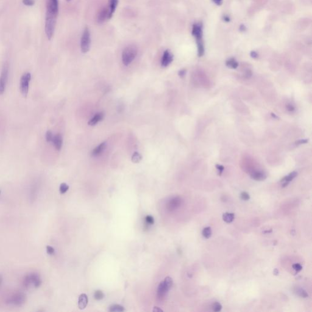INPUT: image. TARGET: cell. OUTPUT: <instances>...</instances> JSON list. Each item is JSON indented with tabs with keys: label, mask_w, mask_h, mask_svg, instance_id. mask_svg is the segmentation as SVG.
I'll return each instance as SVG.
<instances>
[{
	"label": "cell",
	"mask_w": 312,
	"mask_h": 312,
	"mask_svg": "<svg viewBox=\"0 0 312 312\" xmlns=\"http://www.w3.org/2000/svg\"><path fill=\"white\" fill-rule=\"evenodd\" d=\"M57 16L58 15L56 14L46 12L45 30L46 35L49 40H51L52 37L54 30H55Z\"/></svg>",
	"instance_id": "obj_1"
},
{
	"label": "cell",
	"mask_w": 312,
	"mask_h": 312,
	"mask_svg": "<svg viewBox=\"0 0 312 312\" xmlns=\"http://www.w3.org/2000/svg\"><path fill=\"white\" fill-rule=\"evenodd\" d=\"M192 34L196 37V42L198 44V56H202L204 53V47L202 40V26L199 24H195L193 26Z\"/></svg>",
	"instance_id": "obj_2"
},
{
	"label": "cell",
	"mask_w": 312,
	"mask_h": 312,
	"mask_svg": "<svg viewBox=\"0 0 312 312\" xmlns=\"http://www.w3.org/2000/svg\"><path fill=\"white\" fill-rule=\"evenodd\" d=\"M137 54L136 47L131 45L126 47L122 53V61L125 65L128 66L135 59Z\"/></svg>",
	"instance_id": "obj_3"
},
{
	"label": "cell",
	"mask_w": 312,
	"mask_h": 312,
	"mask_svg": "<svg viewBox=\"0 0 312 312\" xmlns=\"http://www.w3.org/2000/svg\"><path fill=\"white\" fill-rule=\"evenodd\" d=\"M91 44V38L90 34L88 28H86L83 34L82 37H81L80 41V48L83 52L86 53L88 52L90 49Z\"/></svg>",
	"instance_id": "obj_4"
},
{
	"label": "cell",
	"mask_w": 312,
	"mask_h": 312,
	"mask_svg": "<svg viewBox=\"0 0 312 312\" xmlns=\"http://www.w3.org/2000/svg\"><path fill=\"white\" fill-rule=\"evenodd\" d=\"M31 79V74L30 73H24L20 79V91L23 96L26 97L28 93L29 84Z\"/></svg>",
	"instance_id": "obj_5"
},
{
	"label": "cell",
	"mask_w": 312,
	"mask_h": 312,
	"mask_svg": "<svg viewBox=\"0 0 312 312\" xmlns=\"http://www.w3.org/2000/svg\"><path fill=\"white\" fill-rule=\"evenodd\" d=\"M8 74L9 65L6 63L3 67L1 76H0V95L3 94L5 91L6 86L8 79Z\"/></svg>",
	"instance_id": "obj_6"
},
{
	"label": "cell",
	"mask_w": 312,
	"mask_h": 312,
	"mask_svg": "<svg viewBox=\"0 0 312 312\" xmlns=\"http://www.w3.org/2000/svg\"><path fill=\"white\" fill-rule=\"evenodd\" d=\"M24 301L25 295L23 293L18 292L13 294L12 296L9 297L6 301V302L15 305H21L24 304Z\"/></svg>",
	"instance_id": "obj_7"
},
{
	"label": "cell",
	"mask_w": 312,
	"mask_h": 312,
	"mask_svg": "<svg viewBox=\"0 0 312 312\" xmlns=\"http://www.w3.org/2000/svg\"><path fill=\"white\" fill-rule=\"evenodd\" d=\"M59 10L58 0H48L46 5V12H49L58 15Z\"/></svg>",
	"instance_id": "obj_8"
},
{
	"label": "cell",
	"mask_w": 312,
	"mask_h": 312,
	"mask_svg": "<svg viewBox=\"0 0 312 312\" xmlns=\"http://www.w3.org/2000/svg\"><path fill=\"white\" fill-rule=\"evenodd\" d=\"M173 60V56L169 50H166L161 60V64L162 66L166 67L168 66Z\"/></svg>",
	"instance_id": "obj_9"
},
{
	"label": "cell",
	"mask_w": 312,
	"mask_h": 312,
	"mask_svg": "<svg viewBox=\"0 0 312 312\" xmlns=\"http://www.w3.org/2000/svg\"><path fill=\"white\" fill-rule=\"evenodd\" d=\"M181 202H182V199H181V198L178 196L173 198L168 203V205H167L168 209L171 211H173L176 209L178 207L180 206V205L181 204Z\"/></svg>",
	"instance_id": "obj_10"
},
{
	"label": "cell",
	"mask_w": 312,
	"mask_h": 312,
	"mask_svg": "<svg viewBox=\"0 0 312 312\" xmlns=\"http://www.w3.org/2000/svg\"><path fill=\"white\" fill-rule=\"evenodd\" d=\"M168 290L165 287V285L164 283V282L162 281L160 282V283L159 284V285L158 288H157V296L158 299H160V300L164 299V298L165 297V296H166L167 293H168Z\"/></svg>",
	"instance_id": "obj_11"
},
{
	"label": "cell",
	"mask_w": 312,
	"mask_h": 312,
	"mask_svg": "<svg viewBox=\"0 0 312 312\" xmlns=\"http://www.w3.org/2000/svg\"><path fill=\"white\" fill-rule=\"evenodd\" d=\"M52 143L57 150H60L63 144V138L62 135L59 134L54 135L52 139Z\"/></svg>",
	"instance_id": "obj_12"
},
{
	"label": "cell",
	"mask_w": 312,
	"mask_h": 312,
	"mask_svg": "<svg viewBox=\"0 0 312 312\" xmlns=\"http://www.w3.org/2000/svg\"><path fill=\"white\" fill-rule=\"evenodd\" d=\"M88 304V297L86 294H80L79 297L78 307L80 310H83L86 308Z\"/></svg>",
	"instance_id": "obj_13"
},
{
	"label": "cell",
	"mask_w": 312,
	"mask_h": 312,
	"mask_svg": "<svg viewBox=\"0 0 312 312\" xmlns=\"http://www.w3.org/2000/svg\"><path fill=\"white\" fill-rule=\"evenodd\" d=\"M297 175V172L293 171L290 173L288 175L286 176L285 177H284L282 180L281 182H282V187H285L288 185L290 182H291L294 178H296Z\"/></svg>",
	"instance_id": "obj_14"
},
{
	"label": "cell",
	"mask_w": 312,
	"mask_h": 312,
	"mask_svg": "<svg viewBox=\"0 0 312 312\" xmlns=\"http://www.w3.org/2000/svg\"><path fill=\"white\" fill-rule=\"evenodd\" d=\"M108 13H109V10L106 7H104L101 10L98 16V21L99 23H103L107 18H108Z\"/></svg>",
	"instance_id": "obj_15"
},
{
	"label": "cell",
	"mask_w": 312,
	"mask_h": 312,
	"mask_svg": "<svg viewBox=\"0 0 312 312\" xmlns=\"http://www.w3.org/2000/svg\"><path fill=\"white\" fill-rule=\"evenodd\" d=\"M30 276L31 278V283L34 285L35 287H39L42 283V280L40 279V276L37 273H31L30 274Z\"/></svg>",
	"instance_id": "obj_16"
},
{
	"label": "cell",
	"mask_w": 312,
	"mask_h": 312,
	"mask_svg": "<svg viewBox=\"0 0 312 312\" xmlns=\"http://www.w3.org/2000/svg\"><path fill=\"white\" fill-rule=\"evenodd\" d=\"M251 176L252 179L255 181H263L266 178V175L265 174V173L260 171H256L253 172Z\"/></svg>",
	"instance_id": "obj_17"
},
{
	"label": "cell",
	"mask_w": 312,
	"mask_h": 312,
	"mask_svg": "<svg viewBox=\"0 0 312 312\" xmlns=\"http://www.w3.org/2000/svg\"><path fill=\"white\" fill-rule=\"evenodd\" d=\"M118 3V0H108V4H109V9H108V10H109V13H108V18H111L112 17L115 11V9L117 7Z\"/></svg>",
	"instance_id": "obj_18"
},
{
	"label": "cell",
	"mask_w": 312,
	"mask_h": 312,
	"mask_svg": "<svg viewBox=\"0 0 312 312\" xmlns=\"http://www.w3.org/2000/svg\"><path fill=\"white\" fill-rule=\"evenodd\" d=\"M104 114L103 112H100L94 115L89 121V125L90 126H94L97 125L98 122L101 121L104 118Z\"/></svg>",
	"instance_id": "obj_19"
},
{
	"label": "cell",
	"mask_w": 312,
	"mask_h": 312,
	"mask_svg": "<svg viewBox=\"0 0 312 312\" xmlns=\"http://www.w3.org/2000/svg\"><path fill=\"white\" fill-rule=\"evenodd\" d=\"M106 147V143H102L100 145H98L97 148L94 149L92 151L91 155L93 156H98L100 155L105 149Z\"/></svg>",
	"instance_id": "obj_20"
},
{
	"label": "cell",
	"mask_w": 312,
	"mask_h": 312,
	"mask_svg": "<svg viewBox=\"0 0 312 312\" xmlns=\"http://www.w3.org/2000/svg\"><path fill=\"white\" fill-rule=\"evenodd\" d=\"M223 219L227 223H232L235 219V215L232 213H225L223 215Z\"/></svg>",
	"instance_id": "obj_21"
},
{
	"label": "cell",
	"mask_w": 312,
	"mask_h": 312,
	"mask_svg": "<svg viewBox=\"0 0 312 312\" xmlns=\"http://www.w3.org/2000/svg\"><path fill=\"white\" fill-rule=\"evenodd\" d=\"M226 65L228 66V67H230L231 68V69H237V68L238 67V62L236 61V60L234 58H230L229 59H228L226 62Z\"/></svg>",
	"instance_id": "obj_22"
},
{
	"label": "cell",
	"mask_w": 312,
	"mask_h": 312,
	"mask_svg": "<svg viewBox=\"0 0 312 312\" xmlns=\"http://www.w3.org/2000/svg\"><path fill=\"white\" fill-rule=\"evenodd\" d=\"M163 282H164V283L165 285V287L167 288V289L169 291L173 285V282L172 279L170 277H167Z\"/></svg>",
	"instance_id": "obj_23"
},
{
	"label": "cell",
	"mask_w": 312,
	"mask_h": 312,
	"mask_svg": "<svg viewBox=\"0 0 312 312\" xmlns=\"http://www.w3.org/2000/svg\"><path fill=\"white\" fill-rule=\"evenodd\" d=\"M142 159V157L141 154H139L137 152L134 153L133 154L132 156V162L135 163V164H137V163H139L141 161Z\"/></svg>",
	"instance_id": "obj_24"
},
{
	"label": "cell",
	"mask_w": 312,
	"mask_h": 312,
	"mask_svg": "<svg viewBox=\"0 0 312 312\" xmlns=\"http://www.w3.org/2000/svg\"><path fill=\"white\" fill-rule=\"evenodd\" d=\"M212 229L210 227H205L202 230V235L206 238H209L212 235Z\"/></svg>",
	"instance_id": "obj_25"
},
{
	"label": "cell",
	"mask_w": 312,
	"mask_h": 312,
	"mask_svg": "<svg viewBox=\"0 0 312 312\" xmlns=\"http://www.w3.org/2000/svg\"><path fill=\"white\" fill-rule=\"evenodd\" d=\"M23 286L25 287V288H28L32 284L31 283V278H30V274H27L23 279Z\"/></svg>",
	"instance_id": "obj_26"
},
{
	"label": "cell",
	"mask_w": 312,
	"mask_h": 312,
	"mask_svg": "<svg viewBox=\"0 0 312 312\" xmlns=\"http://www.w3.org/2000/svg\"><path fill=\"white\" fill-rule=\"evenodd\" d=\"M108 310H109L110 311H124L125 308L123 306L115 304V305H112Z\"/></svg>",
	"instance_id": "obj_27"
},
{
	"label": "cell",
	"mask_w": 312,
	"mask_h": 312,
	"mask_svg": "<svg viewBox=\"0 0 312 312\" xmlns=\"http://www.w3.org/2000/svg\"><path fill=\"white\" fill-rule=\"evenodd\" d=\"M295 293L299 295V296L302 297H307L308 296L307 293L302 288H296V290L295 291Z\"/></svg>",
	"instance_id": "obj_28"
},
{
	"label": "cell",
	"mask_w": 312,
	"mask_h": 312,
	"mask_svg": "<svg viewBox=\"0 0 312 312\" xmlns=\"http://www.w3.org/2000/svg\"><path fill=\"white\" fill-rule=\"evenodd\" d=\"M69 185H68L67 184H66L65 183H62L60 185L59 191H60V193L61 194H64L68 190H69Z\"/></svg>",
	"instance_id": "obj_29"
},
{
	"label": "cell",
	"mask_w": 312,
	"mask_h": 312,
	"mask_svg": "<svg viewBox=\"0 0 312 312\" xmlns=\"http://www.w3.org/2000/svg\"><path fill=\"white\" fill-rule=\"evenodd\" d=\"M94 298H95L97 300H101L104 298V293L101 291L98 290L95 293H94Z\"/></svg>",
	"instance_id": "obj_30"
},
{
	"label": "cell",
	"mask_w": 312,
	"mask_h": 312,
	"mask_svg": "<svg viewBox=\"0 0 312 312\" xmlns=\"http://www.w3.org/2000/svg\"><path fill=\"white\" fill-rule=\"evenodd\" d=\"M212 308L214 311H220L222 309V305L220 303L218 302H215V303H213L212 305Z\"/></svg>",
	"instance_id": "obj_31"
},
{
	"label": "cell",
	"mask_w": 312,
	"mask_h": 312,
	"mask_svg": "<svg viewBox=\"0 0 312 312\" xmlns=\"http://www.w3.org/2000/svg\"><path fill=\"white\" fill-rule=\"evenodd\" d=\"M54 137V135L51 131H48L46 133V140L48 142H52V139Z\"/></svg>",
	"instance_id": "obj_32"
},
{
	"label": "cell",
	"mask_w": 312,
	"mask_h": 312,
	"mask_svg": "<svg viewBox=\"0 0 312 312\" xmlns=\"http://www.w3.org/2000/svg\"><path fill=\"white\" fill-rule=\"evenodd\" d=\"M22 3L26 6H32L35 4L34 0H22Z\"/></svg>",
	"instance_id": "obj_33"
},
{
	"label": "cell",
	"mask_w": 312,
	"mask_h": 312,
	"mask_svg": "<svg viewBox=\"0 0 312 312\" xmlns=\"http://www.w3.org/2000/svg\"><path fill=\"white\" fill-rule=\"evenodd\" d=\"M146 223L148 224H150V225H153L154 223V220L153 218V217L150 216V215H148L146 216Z\"/></svg>",
	"instance_id": "obj_34"
},
{
	"label": "cell",
	"mask_w": 312,
	"mask_h": 312,
	"mask_svg": "<svg viewBox=\"0 0 312 312\" xmlns=\"http://www.w3.org/2000/svg\"><path fill=\"white\" fill-rule=\"evenodd\" d=\"M241 198L244 201H248L250 199V196L247 192H244L241 194Z\"/></svg>",
	"instance_id": "obj_35"
},
{
	"label": "cell",
	"mask_w": 312,
	"mask_h": 312,
	"mask_svg": "<svg viewBox=\"0 0 312 312\" xmlns=\"http://www.w3.org/2000/svg\"><path fill=\"white\" fill-rule=\"evenodd\" d=\"M292 267L296 271V272H299V271H301L302 269V266L299 263H296V264L293 265Z\"/></svg>",
	"instance_id": "obj_36"
},
{
	"label": "cell",
	"mask_w": 312,
	"mask_h": 312,
	"mask_svg": "<svg viewBox=\"0 0 312 312\" xmlns=\"http://www.w3.org/2000/svg\"><path fill=\"white\" fill-rule=\"evenodd\" d=\"M46 252L48 254L52 255L54 253V249L51 246H46Z\"/></svg>",
	"instance_id": "obj_37"
},
{
	"label": "cell",
	"mask_w": 312,
	"mask_h": 312,
	"mask_svg": "<svg viewBox=\"0 0 312 312\" xmlns=\"http://www.w3.org/2000/svg\"><path fill=\"white\" fill-rule=\"evenodd\" d=\"M216 167L217 170H218V171H219V174L221 175V173H223L224 169V167L222 166V165H216Z\"/></svg>",
	"instance_id": "obj_38"
},
{
	"label": "cell",
	"mask_w": 312,
	"mask_h": 312,
	"mask_svg": "<svg viewBox=\"0 0 312 312\" xmlns=\"http://www.w3.org/2000/svg\"><path fill=\"white\" fill-rule=\"evenodd\" d=\"M308 142V140L307 139H301V140H298L297 142H296V144L297 145H301V144H305L306 143Z\"/></svg>",
	"instance_id": "obj_39"
},
{
	"label": "cell",
	"mask_w": 312,
	"mask_h": 312,
	"mask_svg": "<svg viewBox=\"0 0 312 312\" xmlns=\"http://www.w3.org/2000/svg\"><path fill=\"white\" fill-rule=\"evenodd\" d=\"M287 108L288 111H294V107L291 104H287Z\"/></svg>",
	"instance_id": "obj_40"
},
{
	"label": "cell",
	"mask_w": 312,
	"mask_h": 312,
	"mask_svg": "<svg viewBox=\"0 0 312 312\" xmlns=\"http://www.w3.org/2000/svg\"><path fill=\"white\" fill-rule=\"evenodd\" d=\"M251 56L252 58H257V57H258V54H257L255 51H252L251 52Z\"/></svg>",
	"instance_id": "obj_41"
},
{
	"label": "cell",
	"mask_w": 312,
	"mask_h": 312,
	"mask_svg": "<svg viewBox=\"0 0 312 312\" xmlns=\"http://www.w3.org/2000/svg\"><path fill=\"white\" fill-rule=\"evenodd\" d=\"M185 73H186V71L185 70H180L179 72V75L181 76V77H183L185 76Z\"/></svg>",
	"instance_id": "obj_42"
},
{
	"label": "cell",
	"mask_w": 312,
	"mask_h": 312,
	"mask_svg": "<svg viewBox=\"0 0 312 312\" xmlns=\"http://www.w3.org/2000/svg\"><path fill=\"white\" fill-rule=\"evenodd\" d=\"M213 2L216 4L217 5H221L222 4V2H223V0H213Z\"/></svg>",
	"instance_id": "obj_43"
},
{
	"label": "cell",
	"mask_w": 312,
	"mask_h": 312,
	"mask_svg": "<svg viewBox=\"0 0 312 312\" xmlns=\"http://www.w3.org/2000/svg\"><path fill=\"white\" fill-rule=\"evenodd\" d=\"M153 311H156V312H158V311H163L162 310H161L160 308H158L157 307H154V308H153Z\"/></svg>",
	"instance_id": "obj_44"
},
{
	"label": "cell",
	"mask_w": 312,
	"mask_h": 312,
	"mask_svg": "<svg viewBox=\"0 0 312 312\" xmlns=\"http://www.w3.org/2000/svg\"><path fill=\"white\" fill-rule=\"evenodd\" d=\"M2 283H3V276L2 275L0 274V287H1Z\"/></svg>",
	"instance_id": "obj_45"
},
{
	"label": "cell",
	"mask_w": 312,
	"mask_h": 312,
	"mask_svg": "<svg viewBox=\"0 0 312 312\" xmlns=\"http://www.w3.org/2000/svg\"><path fill=\"white\" fill-rule=\"evenodd\" d=\"M274 274L275 275H278V274H279V271H278L277 269H275L274 270Z\"/></svg>",
	"instance_id": "obj_46"
},
{
	"label": "cell",
	"mask_w": 312,
	"mask_h": 312,
	"mask_svg": "<svg viewBox=\"0 0 312 312\" xmlns=\"http://www.w3.org/2000/svg\"><path fill=\"white\" fill-rule=\"evenodd\" d=\"M224 19H225V20H226V21H229L230 20H229V18L228 17H224Z\"/></svg>",
	"instance_id": "obj_47"
},
{
	"label": "cell",
	"mask_w": 312,
	"mask_h": 312,
	"mask_svg": "<svg viewBox=\"0 0 312 312\" xmlns=\"http://www.w3.org/2000/svg\"><path fill=\"white\" fill-rule=\"evenodd\" d=\"M66 1H72V0H66Z\"/></svg>",
	"instance_id": "obj_48"
},
{
	"label": "cell",
	"mask_w": 312,
	"mask_h": 312,
	"mask_svg": "<svg viewBox=\"0 0 312 312\" xmlns=\"http://www.w3.org/2000/svg\"><path fill=\"white\" fill-rule=\"evenodd\" d=\"M0 193H1V190H0Z\"/></svg>",
	"instance_id": "obj_49"
}]
</instances>
